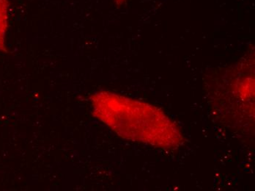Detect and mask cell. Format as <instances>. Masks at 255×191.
Here are the masks:
<instances>
[{
	"instance_id": "1",
	"label": "cell",
	"mask_w": 255,
	"mask_h": 191,
	"mask_svg": "<svg viewBox=\"0 0 255 191\" xmlns=\"http://www.w3.org/2000/svg\"><path fill=\"white\" fill-rule=\"evenodd\" d=\"M90 105L93 116L124 139L166 151L184 144L176 122L151 104L100 91L90 96Z\"/></svg>"
},
{
	"instance_id": "3",
	"label": "cell",
	"mask_w": 255,
	"mask_h": 191,
	"mask_svg": "<svg viewBox=\"0 0 255 191\" xmlns=\"http://www.w3.org/2000/svg\"><path fill=\"white\" fill-rule=\"evenodd\" d=\"M113 1H115V4H116L117 5H121L123 3L125 2L127 0H113Z\"/></svg>"
},
{
	"instance_id": "2",
	"label": "cell",
	"mask_w": 255,
	"mask_h": 191,
	"mask_svg": "<svg viewBox=\"0 0 255 191\" xmlns=\"http://www.w3.org/2000/svg\"><path fill=\"white\" fill-rule=\"evenodd\" d=\"M9 8L8 0H0V52H7L5 37L8 28Z\"/></svg>"
}]
</instances>
